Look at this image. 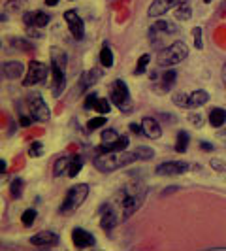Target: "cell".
<instances>
[{"label": "cell", "mask_w": 226, "mask_h": 251, "mask_svg": "<svg viewBox=\"0 0 226 251\" xmlns=\"http://www.w3.org/2000/svg\"><path fill=\"white\" fill-rule=\"evenodd\" d=\"M59 0H46V6H57Z\"/></svg>", "instance_id": "cell-48"}, {"label": "cell", "mask_w": 226, "mask_h": 251, "mask_svg": "<svg viewBox=\"0 0 226 251\" xmlns=\"http://www.w3.org/2000/svg\"><path fill=\"white\" fill-rule=\"evenodd\" d=\"M110 98H112V102L121 111L130 110V93H129L127 83H125L123 79L113 81L112 89H110Z\"/></svg>", "instance_id": "cell-5"}, {"label": "cell", "mask_w": 226, "mask_h": 251, "mask_svg": "<svg viewBox=\"0 0 226 251\" xmlns=\"http://www.w3.org/2000/svg\"><path fill=\"white\" fill-rule=\"evenodd\" d=\"M49 23V16L48 14H44V12H34V21H32V25L34 27H46Z\"/></svg>", "instance_id": "cell-31"}, {"label": "cell", "mask_w": 226, "mask_h": 251, "mask_svg": "<svg viewBox=\"0 0 226 251\" xmlns=\"http://www.w3.org/2000/svg\"><path fill=\"white\" fill-rule=\"evenodd\" d=\"M27 36L29 38H44L46 36V32H44V29L42 27H27Z\"/></svg>", "instance_id": "cell-37"}, {"label": "cell", "mask_w": 226, "mask_h": 251, "mask_svg": "<svg viewBox=\"0 0 226 251\" xmlns=\"http://www.w3.org/2000/svg\"><path fill=\"white\" fill-rule=\"evenodd\" d=\"M51 74H53V83H51V93L53 96H61L66 87V76L65 70L59 68L57 64H51Z\"/></svg>", "instance_id": "cell-10"}, {"label": "cell", "mask_w": 226, "mask_h": 251, "mask_svg": "<svg viewBox=\"0 0 226 251\" xmlns=\"http://www.w3.org/2000/svg\"><path fill=\"white\" fill-rule=\"evenodd\" d=\"M187 147H189V134L181 130V132L178 134V142H176V149H178V153H185V151H187Z\"/></svg>", "instance_id": "cell-28"}, {"label": "cell", "mask_w": 226, "mask_h": 251, "mask_svg": "<svg viewBox=\"0 0 226 251\" xmlns=\"http://www.w3.org/2000/svg\"><path fill=\"white\" fill-rule=\"evenodd\" d=\"M97 100H98V94H95V93L89 94V96L85 98V110H93L95 104H97Z\"/></svg>", "instance_id": "cell-41"}, {"label": "cell", "mask_w": 226, "mask_h": 251, "mask_svg": "<svg viewBox=\"0 0 226 251\" xmlns=\"http://www.w3.org/2000/svg\"><path fill=\"white\" fill-rule=\"evenodd\" d=\"M23 72H25V68H23V64L17 63V61H12V63H6L2 66V74H4V78L8 79H17L23 76Z\"/></svg>", "instance_id": "cell-17"}, {"label": "cell", "mask_w": 226, "mask_h": 251, "mask_svg": "<svg viewBox=\"0 0 226 251\" xmlns=\"http://www.w3.org/2000/svg\"><path fill=\"white\" fill-rule=\"evenodd\" d=\"M223 81H225V85H226V64H225V68H223Z\"/></svg>", "instance_id": "cell-51"}, {"label": "cell", "mask_w": 226, "mask_h": 251, "mask_svg": "<svg viewBox=\"0 0 226 251\" xmlns=\"http://www.w3.org/2000/svg\"><path fill=\"white\" fill-rule=\"evenodd\" d=\"M149 61H151V57H149V55H142V57L138 59V64H136V68H134V74H136V76L144 74V70H145V66L149 64Z\"/></svg>", "instance_id": "cell-33"}, {"label": "cell", "mask_w": 226, "mask_h": 251, "mask_svg": "<svg viewBox=\"0 0 226 251\" xmlns=\"http://www.w3.org/2000/svg\"><path fill=\"white\" fill-rule=\"evenodd\" d=\"M172 8H176V4L172 0H155L151 6H149V16L151 17H159L166 12H170Z\"/></svg>", "instance_id": "cell-15"}, {"label": "cell", "mask_w": 226, "mask_h": 251, "mask_svg": "<svg viewBox=\"0 0 226 251\" xmlns=\"http://www.w3.org/2000/svg\"><path fill=\"white\" fill-rule=\"evenodd\" d=\"M10 193H12V197L14 198H19L21 197V193H23V179H12V183H10Z\"/></svg>", "instance_id": "cell-30"}, {"label": "cell", "mask_w": 226, "mask_h": 251, "mask_svg": "<svg viewBox=\"0 0 226 251\" xmlns=\"http://www.w3.org/2000/svg\"><path fill=\"white\" fill-rule=\"evenodd\" d=\"M0 70H2V66H0ZM2 76H4V74H0V78H2Z\"/></svg>", "instance_id": "cell-52"}, {"label": "cell", "mask_w": 226, "mask_h": 251, "mask_svg": "<svg viewBox=\"0 0 226 251\" xmlns=\"http://www.w3.org/2000/svg\"><path fill=\"white\" fill-rule=\"evenodd\" d=\"M115 223H117V217H115L113 210L108 204H104L102 206V210H100V225H102V229H104L106 233H112Z\"/></svg>", "instance_id": "cell-13"}, {"label": "cell", "mask_w": 226, "mask_h": 251, "mask_svg": "<svg viewBox=\"0 0 226 251\" xmlns=\"http://www.w3.org/2000/svg\"><path fill=\"white\" fill-rule=\"evenodd\" d=\"M66 63H68V57L61 47H51V64H57L59 68L66 70Z\"/></svg>", "instance_id": "cell-20"}, {"label": "cell", "mask_w": 226, "mask_h": 251, "mask_svg": "<svg viewBox=\"0 0 226 251\" xmlns=\"http://www.w3.org/2000/svg\"><path fill=\"white\" fill-rule=\"evenodd\" d=\"M174 16L178 17L179 21H189L191 16H193V10H191V6H187V2L185 4H179L174 8Z\"/></svg>", "instance_id": "cell-23"}, {"label": "cell", "mask_w": 226, "mask_h": 251, "mask_svg": "<svg viewBox=\"0 0 226 251\" xmlns=\"http://www.w3.org/2000/svg\"><path fill=\"white\" fill-rule=\"evenodd\" d=\"M34 219H36V210H32V208L25 210V212H23V215H21V223H23L25 227H31V225L34 223Z\"/></svg>", "instance_id": "cell-32"}, {"label": "cell", "mask_w": 226, "mask_h": 251, "mask_svg": "<svg viewBox=\"0 0 226 251\" xmlns=\"http://www.w3.org/2000/svg\"><path fill=\"white\" fill-rule=\"evenodd\" d=\"M70 157H61L57 159V162H55V166H53V176H63L65 170L70 168Z\"/></svg>", "instance_id": "cell-25"}, {"label": "cell", "mask_w": 226, "mask_h": 251, "mask_svg": "<svg viewBox=\"0 0 226 251\" xmlns=\"http://www.w3.org/2000/svg\"><path fill=\"white\" fill-rule=\"evenodd\" d=\"M95 110H97L98 113H102V115H106V113L112 111V104H110L108 98H98L97 104H95Z\"/></svg>", "instance_id": "cell-29"}, {"label": "cell", "mask_w": 226, "mask_h": 251, "mask_svg": "<svg viewBox=\"0 0 226 251\" xmlns=\"http://www.w3.org/2000/svg\"><path fill=\"white\" fill-rule=\"evenodd\" d=\"M176 79H178L176 70H168V72H164V74H162V87H164V91H168V89L176 83Z\"/></svg>", "instance_id": "cell-27"}, {"label": "cell", "mask_w": 226, "mask_h": 251, "mask_svg": "<svg viewBox=\"0 0 226 251\" xmlns=\"http://www.w3.org/2000/svg\"><path fill=\"white\" fill-rule=\"evenodd\" d=\"M194 34V46H196V49H202L204 47V40H202V29L200 27H196L193 31Z\"/></svg>", "instance_id": "cell-40"}, {"label": "cell", "mask_w": 226, "mask_h": 251, "mask_svg": "<svg viewBox=\"0 0 226 251\" xmlns=\"http://www.w3.org/2000/svg\"><path fill=\"white\" fill-rule=\"evenodd\" d=\"M145 200V191L140 187H129V193H125L123 197V202H121V210H123V215L121 219H129L134 212H138V208L144 204Z\"/></svg>", "instance_id": "cell-4"}, {"label": "cell", "mask_w": 226, "mask_h": 251, "mask_svg": "<svg viewBox=\"0 0 226 251\" xmlns=\"http://www.w3.org/2000/svg\"><path fill=\"white\" fill-rule=\"evenodd\" d=\"M48 72H49L48 66L44 63H40V61H31V63H29V72H27V76L23 79V83H25V85H38V83L46 81Z\"/></svg>", "instance_id": "cell-7"}, {"label": "cell", "mask_w": 226, "mask_h": 251, "mask_svg": "<svg viewBox=\"0 0 226 251\" xmlns=\"http://www.w3.org/2000/svg\"><path fill=\"white\" fill-rule=\"evenodd\" d=\"M100 78H102V70H100V68H93V70L85 72V74H83V78H81V89L93 87Z\"/></svg>", "instance_id": "cell-19"}, {"label": "cell", "mask_w": 226, "mask_h": 251, "mask_svg": "<svg viewBox=\"0 0 226 251\" xmlns=\"http://www.w3.org/2000/svg\"><path fill=\"white\" fill-rule=\"evenodd\" d=\"M134 153H136V157L140 159V161H149V159H153V155H155L153 149H149V147H138Z\"/></svg>", "instance_id": "cell-34"}, {"label": "cell", "mask_w": 226, "mask_h": 251, "mask_svg": "<svg viewBox=\"0 0 226 251\" xmlns=\"http://www.w3.org/2000/svg\"><path fill=\"white\" fill-rule=\"evenodd\" d=\"M172 2H174V4H176V6H179V4H185V2H187V0H172Z\"/></svg>", "instance_id": "cell-50"}, {"label": "cell", "mask_w": 226, "mask_h": 251, "mask_svg": "<svg viewBox=\"0 0 226 251\" xmlns=\"http://www.w3.org/2000/svg\"><path fill=\"white\" fill-rule=\"evenodd\" d=\"M87 197H89V185H87V183H78V185H74V187L68 191L65 202L61 206V214L66 215V214L76 212V208H80V206L85 202Z\"/></svg>", "instance_id": "cell-3"}, {"label": "cell", "mask_w": 226, "mask_h": 251, "mask_svg": "<svg viewBox=\"0 0 226 251\" xmlns=\"http://www.w3.org/2000/svg\"><path fill=\"white\" fill-rule=\"evenodd\" d=\"M113 61H115L113 51L108 46H104L102 51H100V63H102V66H104V68H110V66H113Z\"/></svg>", "instance_id": "cell-24"}, {"label": "cell", "mask_w": 226, "mask_h": 251, "mask_svg": "<svg viewBox=\"0 0 226 251\" xmlns=\"http://www.w3.org/2000/svg\"><path fill=\"white\" fill-rule=\"evenodd\" d=\"M132 161H138L136 153H129L125 151H110V153H102L95 159V166L100 172H113L121 166H127Z\"/></svg>", "instance_id": "cell-1"}, {"label": "cell", "mask_w": 226, "mask_h": 251, "mask_svg": "<svg viewBox=\"0 0 226 251\" xmlns=\"http://www.w3.org/2000/svg\"><path fill=\"white\" fill-rule=\"evenodd\" d=\"M211 166H213L215 170H226V166L221 164V161H211Z\"/></svg>", "instance_id": "cell-43"}, {"label": "cell", "mask_w": 226, "mask_h": 251, "mask_svg": "<svg viewBox=\"0 0 226 251\" xmlns=\"http://www.w3.org/2000/svg\"><path fill=\"white\" fill-rule=\"evenodd\" d=\"M27 6H29V0H8L6 2V12L19 14V12H25Z\"/></svg>", "instance_id": "cell-22"}, {"label": "cell", "mask_w": 226, "mask_h": 251, "mask_svg": "<svg viewBox=\"0 0 226 251\" xmlns=\"http://www.w3.org/2000/svg\"><path fill=\"white\" fill-rule=\"evenodd\" d=\"M29 155H31V157H40V155H44V143H42V142H32V143H31V149H29Z\"/></svg>", "instance_id": "cell-35"}, {"label": "cell", "mask_w": 226, "mask_h": 251, "mask_svg": "<svg viewBox=\"0 0 226 251\" xmlns=\"http://www.w3.org/2000/svg\"><path fill=\"white\" fill-rule=\"evenodd\" d=\"M142 128H144V134L149 136V138H161L162 130H161V125H159L157 119L145 117V119L142 121Z\"/></svg>", "instance_id": "cell-16"}, {"label": "cell", "mask_w": 226, "mask_h": 251, "mask_svg": "<svg viewBox=\"0 0 226 251\" xmlns=\"http://www.w3.org/2000/svg\"><path fill=\"white\" fill-rule=\"evenodd\" d=\"M72 240H74V246L80 248V250L93 248V246L97 244L95 236L91 234L89 231H83V229H74V231H72Z\"/></svg>", "instance_id": "cell-11"}, {"label": "cell", "mask_w": 226, "mask_h": 251, "mask_svg": "<svg viewBox=\"0 0 226 251\" xmlns=\"http://www.w3.org/2000/svg\"><path fill=\"white\" fill-rule=\"evenodd\" d=\"M31 244L34 246H55L59 244V236L55 233H49V231H44V233H38L31 238Z\"/></svg>", "instance_id": "cell-14"}, {"label": "cell", "mask_w": 226, "mask_h": 251, "mask_svg": "<svg viewBox=\"0 0 226 251\" xmlns=\"http://www.w3.org/2000/svg\"><path fill=\"white\" fill-rule=\"evenodd\" d=\"M19 123H21V126H29L31 125V119H29V117H21Z\"/></svg>", "instance_id": "cell-46"}, {"label": "cell", "mask_w": 226, "mask_h": 251, "mask_svg": "<svg viewBox=\"0 0 226 251\" xmlns=\"http://www.w3.org/2000/svg\"><path fill=\"white\" fill-rule=\"evenodd\" d=\"M189 170H191V164L185 161H168V162L159 164L155 172L161 174V176H179V174H185Z\"/></svg>", "instance_id": "cell-8"}, {"label": "cell", "mask_w": 226, "mask_h": 251, "mask_svg": "<svg viewBox=\"0 0 226 251\" xmlns=\"http://www.w3.org/2000/svg\"><path fill=\"white\" fill-rule=\"evenodd\" d=\"M174 102L178 104L179 108H187L189 110V94H183V93L174 94Z\"/></svg>", "instance_id": "cell-36"}, {"label": "cell", "mask_w": 226, "mask_h": 251, "mask_svg": "<svg viewBox=\"0 0 226 251\" xmlns=\"http://www.w3.org/2000/svg\"><path fill=\"white\" fill-rule=\"evenodd\" d=\"M225 123H226V110H223V108H215V110H211V113H210V125L211 126L221 128Z\"/></svg>", "instance_id": "cell-21"}, {"label": "cell", "mask_w": 226, "mask_h": 251, "mask_svg": "<svg viewBox=\"0 0 226 251\" xmlns=\"http://www.w3.org/2000/svg\"><path fill=\"white\" fill-rule=\"evenodd\" d=\"M129 136H119L115 142H108V143H100V147H98V151L100 153H110V151H125V149H129Z\"/></svg>", "instance_id": "cell-12"}, {"label": "cell", "mask_w": 226, "mask_h": 251, "mask_svg": "<svg viewBox=\"0 0 226 251\" xmlns=\"http://www.w3.org/2000/svg\"><path fill=\"white\" fill-rule=\"evenodd\" d=\"M29 110H31L32 119H36V121H42V123L49 121V115H51V113H49L48 104L44 102L42 94L32 93L31 96H29Z\"/></svg>", "instance_id": "cell-6"}, {"label": "cell", "mask_w": 226, "mask_h": 251, "mask_svg": "<svg viewBox=\"0 0 226 251\" xmlns=\"http://www.w3.org/2000/svg\"><path fill=\"white\" fill-rule=\"evenodd\" d=\"M219 136H221V140H225V142H226V128L223 130V132H219Z\"/></svg>", "instance_id": "cell-49"}, {"label": "cell", "mask_w": 226, "mask_h": 251, "mask_svg": "<svg viewBox=\"0 0 226 251\" xmlns=\"http://www.w3.org/2000/svg\"><path fill=\"white\" fill-rule=\"evenodd\" d=\"M130 130H132L134 134H144V128H142V125H136V123H132V125H130Z\"/></svg>", "instance_id": "cell-42"}, {"label": "cell", "mask_w": 226, "mask_h": 251, "mask_svg": "<svg viewBox=\"0 0 226 251\" xmlns=\"http://www.w3.org/2000/svg\"><path fill=\"white\" fill-rule=\"evenodd\" d=\"M4 172H6V162L0 159V174H4Z\"/></svg>", "instance_id": "cell-47"}, {"label": "cell", "mask_w": 226, "mask_h": 251, "mask_svg": "<svg viewBox=\"0 0 226 251\" xmlns=\"http://www.w3.org/2000/svg\"><path fill=\"white\" fill-rule=\"evenodd\" d=\"M191 121H193L196 126L202 125V119H200V115H198V113H193V115H191Z\"/></svg>", "instance_id": "cell-44"}, {"label": "cell", "mask_w": 226, "mask_h": 251, "mask_svg": "<svg viewBox=\"0 0 226 251\" xmlns=\"http://www.w3.org/2000/svg\"><path fill=\"white\" fill-rule=\"evenodd\" d=\"M200 147H202L204 151H213V145H211L210 142H200Z\"/></svg>", "instance_id": "cell-45"}, {"label": "cell", "mask_w": 226, "mask_h": 251, "mask_svg": "<svg viewBox=\"0 0 226 251\" xmlns=\"http://www.w3.org/2000/svg\"><path fill=\"white\" fill-rule=\"evenodd\" d=\"M106 125V117H93L89 123H87V128L89 130H97V128H100V126Z\"/></svg>", "instance_id": "cell-38"}, {"label": "cell", "mask_w": 226, "mask_h": 251, "mask_svg": "<svg viewBox=\"0 0 226 251\" xmlns=\"http://www.w3.org/2000/svg\"><path fill=\"white\" fill-rule=\"evenodd\" d=\"M189 57V47L183 42H174L172 46L162 49L157 57V64L159 66H176V64L183 63Z\"/></svg>", "instance_id": "cell-2"}, {"label": "cell", "mask_w": 226, "mask_h": 251, "mask_svg": "<svg viewBox=\"0 0 226 251\" xmlns=\"http://www.w3.org/2000/svg\"><path fill=\"white\" fill-rule=\"evenodd\" d=\"M65 21L68 23V29L72 32V36L76 40H81L83 34H85V25H83V19H81L74 10H68L65 12Z\"/></svg>", "instance_id": "cell-9"}, {"label": "cell", "mask_w": 226, "mask_h": 251, "mask_svg": "<svg viewBox=\"0 0 226 251\" xmlns=\"http://www.w3.org/2000/svg\"><path fill=\"white\" fill-rule=\"evenodd\" d=\"M208 100H210L208 91L198 89V91H194V93L189 94V108H200V106H204Z\"/></svg>", "instance_id": "cell-18"}, {"label": "cell", "mask_w": 226, "mask_h": 251, "mask_svg": "<svg viewBox=\"0 0 226 251\" xmlns=\"http://www.w3.org/2000/svg\"><path fill=\"white\" fill-rule=\"evenodd\" d=\"M119 138V134H117V130H113V128H108V130H104L102 132V142L104 143H108V142H115Z\"/></svg>", "instance_id": "cell-39"}, {"label": "cell", "mask_w": 226, "mask_h": 251, "mask_svg": "<svg viewBox=\"0 0 226 251\" xmlns=\"http://www.w3.org/2000/svg\"><path fill=\"white\" fill-rule=\"evenodd\" d=\"M81 168H83V159H81L80 155L72 157V161H70V168H68V176H70V178H76V176L80 174Z\"/></svg>", "instance_id": "cell-26"}, {"label": "cell", "mask_w": 226, "mask_h": 251, "mask_svg": "<svg viewBox=\"0 0 226 251\" xmlns=\"http://www.w3.org/2000/svg\"><path fill=\"white\" fill-rule=\"evenodd\" d=\"M204 2H211V0H204Z\"/></svg>", "instance_id": "cell-53"}]
</instances>
